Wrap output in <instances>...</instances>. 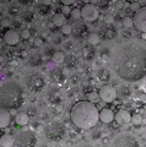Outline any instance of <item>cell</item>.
Returning <instances> with one entry per match:
<instances>
[{
    "label": "cell",
    "instance_id": "6da1fadb",
    "mask_svg": "<svg viewBox=\"0 0 146 147\" xmlns=\"http://www.w3.org/2000/svg\"><path fill=\"white\" fill-rule=\"evenodd\" d=\"M109 69L120 80L138 82L146 76V45L139 39H124L111 49Z\"/></svg>",
    "mask_w": 146,
    "mask_h": 147
},
{
    "label": "cell",
    "instance_id": "7a4b0ae2",
    "mask_svg": "<svg viewBox=\"0 0 146 147\" xmlns=\"http://www.w3.org/2000/svg\"><path fill=\"white\" fill-rule=\"evenodd\" d=\"M70 118L76 127L92 129L97 125L99 120V112L93 103L89 100H82L74 104V107L71 108Z\"/></svg>",
    "mask_w": 146,
    "mask_h": 147
},
{
    "label": "cell",
    "instance_id": "3957f363",
    "mask_svg": "<svg viewBox=\"0 0 146 147\" xmlns=\"http://www.w3.org/2000/svg\"><path fill=\"white\" fill-rule=\"evenodd\" d=\"M25 93L22 86L15 80L3 82L0 88V102L5 109H16L24 104Z\"/></svg>",
    "mask_w": 146,
    "mask_h": 147
},
{
    "label": "cell",
    "instance_id": "277c9868",
    "mask_svg": "<svg viewBox=\"0 0 146 147\" xmlns=\"http://www.w3.org/2000/svg\"><path fill=\"white\" fill-rule=\"evenodd\" d=\"M22 82H24L26 88L32 92H41L45 86V81H44L43 75L41 72L33 71V70L27 71L24 74Z\"/></svg>",
    "mask_w": 146,
    "mask_h": 147
},
{
    "label": "cell",
    "instance_id": "5b68a950",
    "mask_svg": "<svg viewBox=\"0 0 146 147\" xmlns=\"http://www.w3.org/2000/svg\"><path fill=\"white\" fill-rule=\"evenodd\" d=\"M66 127L60 120H52L44 126V134L48 140L58 142L65 135Z\"/></svg>",
    "mask_w": 146,
    "mask_h": 147
},
{
    "label": "cell",
    "instance_id": "8992f818",
    "mask_svg": "<svg viewBox=\"0 0 146 147\" xmlns=\"http://www.w3.org/2000/svg\"><path fill=\"white\" fill-rule=\"evenodd\" d=\"M37 135L33 130H21L15 136L16 147H36Z\"/></svg>",
    "mask_w": 146,
    "mask_h": 147
},
{
    "label": "cell",
    "instance_id": "52a82bcc",
    "mask_svg": "<svg viewBox=\"0 0 146 147\" xmlns=\"http://www.w3.org/2000/svg\"><path fill=\"white\" fill-rule=\"evenodd\" d=\"M111 147H140L134 135L129 132H120L116 135L111 141Z\"/></svg>",
    "mask_w": 146,
    "mask_h": 147
},
{
    "label": "cell",
    "instance_id": "ba28073f",
    "mask_svg": "<svg viewBox=\"0 0 146 147\" xmlns=\"http://www.w3.org/2000/svg\"><path fill=\"white\" fill-rule=\"evenodd\" d=\"M98 6H96L95 4H85L81 7V18L85 22H95L98 18Z\"/></svg>",
    "mask_w": 146,
    "mask_h": 147
},
{
    "label": "cell",
    "instance_id": "9c48e42d",
    "mask_svg": "<svg viewBox=\"0 0 146 147\" xmlns=\"http://www.w3.org/2000/svg\"><path fill=\"white\" fill-rule=\"evenodd\" d=\"M134 27L143 33H146V6H141L133 16Z\"/></svg>",
    "mask_w": 146,
    "mask_h": 147
},
{
    "label": "cell",
    "instance_id": "30bf717a",
    "mask_svg": "<svg viewBox=\"0 0 146 147\" xmlns=\"http://www.w3.org/2000/svg\"><path fill=\"white\" fill-rule=\"evenodd\" d=\"M98 94H99V99L103 100V102H106V103L113 102V100L117 98V96H118L117 94V90L113 88L112 86H108V85L102 86L101 88H99Z\"/></svg>",
    "mask_w": 146,
    "mask_h": 147
},
{
    "label": "cell",
    "instance_id": "8fae6325",
    "mask_svg": "<svg viewBox=\"0 0 146 147\" xmlns=\"http://www.w3.org/2000/svg\"><path fill=\"white\" fill-rule=\"evenodd\" d=\"M20 37L21 34H19L15 30H7L4 33V40L7 45H16L20 42Z\"/></svg>",
    "mask_w": 146,
    "mask_h": 147
},
{
    "label": "cell",
    "instance_id": "7c38bea8",
    "mask_svg": "<svg viewBox=\"0 0 146 147\" xmlns=\"http://www.w3.org/2000/svg\"><path fill=\"white\" fill-rule=\"evenodd\" d=\"M49 76H51L52 81L55 82V84H63L66 79V75L64 74V70L60 67H53L51 72H49Z\"/></svg>",
    "mask_w": 146,
    "mask_h": 147
},
{
    "label": "cell",
    "instance_id": "4fadbf2b",
    "mask_svg": "<svg viewBox=\"0 0 146 147\" xmlns=\"http://www.w3.org/2000/svg\"><path fill=\"white\" fill-rule=\"evenodd\" d=\"M131 114L125 109H120L119 112L116 114V120L119 125H128L129 123H131Z\"/></svg>",
    "mask_w": 146,
    "mask_h": 147
},
{
    "label": "cell",
    "instance_id": "5bb4252c",
    "mask_svg": "<svg viewBox=\"0 0 146 147\" xmlns=\"http://www.w3.org/2000/svg\"><path fill=\"white\" fill-rule=\"evenodd\" d=\"M114 119H116V114L113 113L112 109L103 108L101 112H99V120H101L103 124H111Z\"/></svg>",
    "mask_w": 146,
    "mask_h": 147
},
{
    "label": "cell",
    "instance_id": "9a60e30c",
    "mask_svg": "<svg viewBox=\"0 0 146 147\" xmlns=\"http://www.w3.org/2000/svg\"><path fill=\"white\" fill-rule=\"evenodd\" d=\"M47 97H48L49 102H51L52 104H54V105H58L62 102V94H60V92H59V90L55 88V87H53V88H51L48 91Z\"/></svg>",
    "mask_w": 146,
    "mask_h": 147
},
{
    "label": "cell",
    "instance_id": "2e32d148",
    "mask_svg": "<svg viewBox=\"0 0 146 147\" xmlns=\"http://www.w3.org/2000/svg\"><path fill=\"white\" fill-rule=\"evenodd\" d=\"M10 121H11L10 112L5 108H1V110H0V127H1L3 130L6 129L10 125Z\"/></svg>",
    "mask_w": 146,
    "mask_h": 147
},
{
    "label": "cell",
    "instance_id": "e0dca14e",
    "mask_svg": "<svg viewBox=\"0 0 146 147\" xmlns=\"http://www.w3.org/2000/svg\"><path fill=\"white\" fill-rule=\"evenodd\" d=\"M72 34L75 38H85L87 36V28L82 24H77L75 27H72Z\"/></svg>",
    "mask_w": 146,
    "mask_h": 147
},
{
    "label": "cell",
    "instance_id": "ac0fdd59",
    "mask_svg": "<svg viewBox=\"0 0 146 147\" xmlns=\"http://www.w3.org/2000/svg\"><path fill=\"white\" fill-rule=\"evenodd\" d=\"M52 24H53V26L60 27V28H62L64 25H66V17H65V15H64L63 12L54 13L53 17H52Z\"/></svg>",
    "mask_w": 146,
    "mask_h": 147
},
{
    "label": "cell",
    "instance_id": "d6986e66",
    "mask_svg": "<svg viewBox=\"0 0 146 147\" xmlns=\"http://www.w3.org/2000/svg\"><path fill=\"white\" fill-rule=\"evenodd\" d=\"M96 77H97L101 82H107V81H109V79H111V71L106 67H101L96 71Z\"/></svg>",
    "mask_w": 146,
    "mask_h": 147
},
{
    "label": "cell",
    "instance_id": "ffe728a7",
    "mask_svg": "<svg viewBox=\"0 0 146 147\" xmlns=\"http://www.w3.org/2000/svg\"><path fill=\"white\" fill-rule=\"evenodd\" d=\"M42 61H43L42 54H39V53H33L28 58V65L31 67H37V66H39L41 64H42Z\"/></svg>",
    "mask_w": 146,
    "mask_h": 147
},
{
    "label": "cell",
    "instance_id": "44dd1931",
    "mask_svg": "<svg viewBox=\"0 0 146 147\" xmlns=\"http://www.w3.org/2000/svg\"><path fill=\"white\" fill-rule=\"evenodd\" d=\"M0 145L1 147H12L15 146V137H12L9 134H4L0 139Z\"/></svg>",
    "mask_w": 146,
    "mask_h": 147
},
{
    "label": "cell",
    "instance_id": "7402d4cb",
    "mask_svg": "<svg viewBox=\"0 0 146 147\" xmlns=\"http://www.w3.org/2000/svg\"><path fill=\"white\" fill-rule=\"evenodd\" d=\"M77 64H79V61H77V57L74 54V53H69L66 55L65 58V65L68 69H74L77 66Z\"/></svg>",
    "mask_w": 146,
    "mask_h": 147
},
{
    "label": "cell",
    "instance_id": "603a6c76",
    "mask_svg": "<svg viewBox=\"0 0 146 147\" xmlns=\"http://www.w3.org/2000/svg\"><path fill=\"white\" fill-rule=\"evenodd\" d=\"M30 121V117L27 115L26 113H19V114H16V117H15V123L17 124V125H20V126H26L27 124H28Z\"/></svg>",
    "mask_w": 146,
    "mask_h": 147
},
{
    "label": "cell",
    "instance_id": "cb8c5ba5",
    "mask_svg": "<svg viewBox=\"0 0 146 147\" xmlns=\"http://www.w3.org/2000/svg\"><path fill=\"white\" fill-rule=\"evenodd\" d=\"M96 55V50L93 49L92 45H86V47L82 49V57L86 59V60H92Z\"/></svg>",
    "mask_w": 146,
    "mask_h": 147
},
{
    "label": "cell",
    "instance_id": "d4e9b609",
    "mask_svg": "<svg viewBox=\"0 0 146 147\" xmlns=\"http://www.w3.org/2000/svg\"><path fill=\"white\" fill-rule=\"evenodd\" d=\"M117 94H118V97L119 98H128V97H130V94H131V92H130V88L129 87H126L124 85H122L119 86L117 88Z\"/></svg>",
    "mask_w": 146,
    "mask_h": 147
},
{
    "label": "cell",
    "instance_id": "484cf974",
    "mask_svg": "<svg viewBox=\"0 0 146 147\" xmlns=\"http://www.w3.org/2000/svg\"><path fill=\"white\" fill-rule=\"evenodd\" d=\"M65 58H66V55L64 54L63 52H55V54L53 55V58H52V61L54 64H63V63H65Z\"/></svg>",
    "mask_w": 146,
    "mask_h": 147
},
{
    "label": "cell",
    "instance_id": "4316f807",
    "mask_svg": "<svg viewBox=\"0 0 146 147\" xmlns=\"http://www.w3.org/2000/svg\"><path fill=\"white\" fill-rule=\"evenodd\" d=\"M37 10H38V12L41 13V15L45 16V15H48V13L51 12V5L47 4V3L38 4V5H37Z\"/></svg>",
    "mask_w": 146,
    "mask_h": 147
},
{
    "label": "cell",
    "instance_id": "83f0119b",
    "mask_svg": "<svg viewBox=\"0 0 146 147\" xmlns=\"http://www.w3.org/2000/svg\"><path fill=\"white\" fill-rule=\"evenodd\" d=\"M21 18L25 22H32L34 20V13H33L32 10H28V9H27V10H25L24 12L21 13Z\"/></svg>",
    "mask_w": 146,
    "mask_h": 147
},
{
    "label": "cell",
    "instance_id": "f1b7e54d",
    "mask_svg": "<svg viewBox=\"0 0 146 147\" xmlns=\"http://www.w3.org/2000/svg\"><path fill=\"white\" fill-rule=\"evenodd\" d=\"M87 42H89V44L90 45H97L98 43H99V37H98V34L97 33H90L89 36H87Z\"/></svg>",
    "mask_w": 146,
    "mask_h": 147
},
{
    "label": "cell",
    "instance_id": "f546056e",
    "mask_svg": "<svg viewBox=\"0 0 146 147\" xmlns=\"http://www.w3.org/2000/svg\"><path fill=\"white\" fill-rule=\"evenodd\" d=\"M122 24H123V26H124L126 30H129V28H131V27H134V20L131 17H128L126 16V17L123 18Z\"/></svg>",
    "mask_w": 146,
    "mask_h": 147
},
{
    "label": "cell",
    "instance_id": "4dcf8cb0",
    "mask_svg": "<svg viewBox=\"0 0 146 147\" xmlns=\"http://www.w3.org/2000/svg\"><path fill=\"white\" fill-rule=\"evenodd\" d=\"M131 123H133L134 126L141 125V123H143V117H141L140 114H134V115L131 117Z\"/></svg>",
    "mask_w": 146,
    "mask_h": 147
},
{
    "label": "cell",
    "instance_id": "1f68e13d",
    "mask_svg": "<svg viewBox=\"0 0 146 147\" xmlns=\"http://www.w3.org/2000/svg\"><path fill=\"white\" fill-rule=\"evenodd\" d=\"M60 31H62V33H63V34L69 36V34H71V33H72V26H71V25H69V24H66V25H64V26L62 27Z\"/></svg>",
    "mask_w": 146,
    "mask_h": 147
},
{
    "label": "cell",
    "instance_id": "d6a6232c",
    "mask_svg": "<svg viewBox=\"0 0 146 147\" xmlns=\"http://www.w3.org/2000/svg\"><path fill=\"white\" fill-rule=\"evenodd\" d=\"M26 114H27V115H28L30 118L36 117V115H37V108H36L34 105H30V107L26 109Z\"/></svg>",
    "mask_w": 146,
    "mask_h": 147
},
{
    "label": "cell",
    "instance_id": "836d02e7",
    "mask_svg": "<svg viewBox=\"0 0 146 147\" xmlns=\"http://www.w3.org/2000/svg\"><path fill=\"white\" fill-rule=\"evenodd\" d=\"M7 12L10 13L11 16H17L20 13V7L16 6V5H11V6H9Z\"/></svg>",
    "mask_w": 146,
    "mask_h": 147
},
{
    "label": "cell",
    "instance_id": "e575fe53",
    "mask_svg": "<svg viewBox=\"0 0 146 147\" xmlns=\"http://www.w3.org/2000/svg\"><path fill=\"white\" fill-rule=\"evenodd\" d=\"M70 15H71V17L74 18L75 21L80 20V17H81V9H79V7H75V9H72Z\"/></svg>",
    "mask_w": 146,
    "mask_h": 147
},
{
    "label": "cell",
    "instance_id": "d590c367",
    "mask_svg": "<svg viewBox=\"0 0 146 147\" xmlns=\"http://www.w3.org/2000/svg\"><path fill=\"white\" fill-rule=\"evenodd\" d=\"M98 99H99V94H97V92H92V93L87 94V100H89V102H91V103L97 102Z\"/></svg>",
    "mask_w": 146,
    "mask_h": 147
},
{
    "label": "cell",
    "instance_id": "8d00e7d4",
    "mask_svg": "<svg viewBox=\"0 0 146 147\" xmlns=\"http://www.w3.org/2000/svg\"><path fill=\"white\" fill-rule=\"evenodd\" d=\"M109 57H111V49L103 48V50L101 52V59H103V60H109Z\"/></svg>",
    "mask_w": 146,
    "mask_h": 147
},
{
    "label": "cell",
    "instance_id": "74e56055",
    "mask_svg": "<svg viewBox=\"0 0 146 147\" xmlns=\"http://www.w3.org/2000/svg\"><path fill=\"white\" fill-rule=\"evenodd\" d=\"M116 36H117V33L113 30H107L106 32H104V38L106 39H114L116 38Z\"/></svg>",
    "mask_w": 146,
    "mask_h": 147
},
{
    "label": "cell",
    "instance_id": "f35d334b",
    "mask_svg": "<svg viewBox=\"0 0 146 147\" xmlns=\"http://www.w3.org/2000/svg\"><path fill=\"white\" fill-rule=\"evenodd\" d=\"M101 130L99 129H95V130L91 131V137H92L93 140H98V139H101Z\"/></svg>",
    "mask_w": 146,
    "mask_h": 147
},
{
    "label": "cell",
    "instance_id": "ab89813d",
    "mask_svg": "<svg viewBox=\"0 0 146 147\" xmlns=\"http://www.w3.org/2000/svg\"><path fill=\"white\" fill-rule=\"evenodd\" d=\"M30 37H31L30 30H22V32H21V38L22 39H28Z\"/></svg>",
    "mask_w": 146,
    "mask_h": 147
},
{
    "label": "cell",
    "instance_id": "60d3db41",
    "mask_svg": "<svg viewBox=\"0 0 146 147\" xmlns=\"http://www.w3.org/2000/svg\"><path fill=\"white\" fill-rule=\"evenodd\" d=\"M140 7H141V6L139 5L138 3H133V4H130V7H129V10H130V11H134V13H135L136 11L139 10Z\"/></svg>",
    "mask_w": 146,
    "mask_h": 147
},
{
    "label": "cell",
    "instance_id": "b9f144b4",
    "mask_svg": "<svg viewBox=\"0 0 146 147\" xmlns=\"http://www.w3.org/2000/svg\"><path fill=\"white\" fill-rule=\"evenodd\" d=\"M42 43H43V39L41 38V37H36L34 40H33V45H34V47H41Z\"/></svg>",
    "mask_w": 146,
    "mask_h": 147
},
{
    "label": "cell",
    "instance_id": "7bdbcfd3",
    "mask_svg": "<svg viewBox=\"0 0 146 147\" xmlns=\"http://www.w3.org/2000/svg\"><path fill=\"white\" fill-rule=\"evenodd\" d=\"M44 53H45V55H48V57H51V59H52V58H53V55L55 54V50H53V48H45Z\"/></svg>",
    "mask_w": 146,
    "mask_h": 147
},
{
    "label": "cell",
    "instance_id": "ee69618b",
    "mask_svg": "<svg viewBox=\"0 0 146 147\" xmlns=\"http://www.w3.org/2000/svg\"><path fill=\"white\" fill-rule=\"evenodd\" d=\"M75 147H93L92 145L90 144V142H87V141H81V142H79Z\"/></svg>",
    "mask_w": 146,
    "mask_h": 147
},
{
    "label": "cell",
    "instance_id": "f6af8a7d",
    "mask_svg": "<svg viewBox=\"0 0 146 147\" xmlns=\"http://www.w3.org/2000/svg\"><path fill=\"white\" fill-rule=\"evenodd\" d=\"M92 92H95V90L92 88V86H85L84 87V93L85 94H90V93H92Z\"/></svg>",
    "mask_w": 146,
    "mask_h": 147
},
{
    "label": "cell",
    "instance_id": "bcb514c9",
    "mask_svg": "<svg viewBox=\"0 0 146 147\" xmlns=\"http://www.w3.org/2000/svg\"><path fill=\"white\" fill-rule=\"evenodd\" d=\"M62 10H63V13H64V15H69V13H71V10H72V9H70V6H64V5H63Z\"/></svg>",
    "mask_w": 146,
    "mask_h": 147
},
{
    "label": "cell",
    "instance_id": "7dc6e473",
    "mask_svg": "<svg viewBox=\"0 0 146 147\" xmlns=\"http://www.w3.org/2000/svg\"><path fill=\"white\" fill-rule=\"evenodd\" d=\"M62 4L64 6H70L72 4H75V0H62Z\"/></svg>",
    "mask_w": 146,
    "mask_h": 147
},
{
    "label": "cell",
    "instance_id": "c3c4849f",
    "mask_svg": "<svg viewBox=\"0 0 146 147\" xmlns=\"http://www.w3.org/2000/svg\"><path fill=\"white\" fill-rule=\"evenodd\" d=\"M113 21H114V20H113V17L111 15H107L106 16V22H107V24H112Z\"/></svg>",
    "mask_w": 146,
    "mask_h": 147
},
{
    "label": "cell",
    "instance_id": "681fc988",
    "mask_svg": "<svg viewBox=\"0 0 146 147\" xmlns=\"http://www.w3.org/2000/svg\"><path fill=\"white\" fill-rule=\"evenodd\" d=\"M19 3L21 4V5H30L31 4V1H26V0H20Z\"/></svg>",
    "mask_w": 146,
    "mask_h": 147
},
{
    "label": "cell",
    "instance_id": "f907efd6",
    "mask_svg": "<svg viewBox=\"0 0 146 147\" xmlns=\"http://www.w3.org/2000/svg\"><path fill=\"white\" fill-rule=\"evenodd\" d=\"M63 110V108H62V105L60 104H58V105H55V112H58V113H60Z\"/></svg>",
    "mask_w": 146,
    "mask_h": 147
},
{
    "label": "cell",
    "instance_id": "816d5d0a",
    "mask_svg": "<svg viewBox=\"0 0 146 147\" xmlns=\"http://www.w3.org/2000/svg\"><path fill=\"white\" fill-rule=\"evenodd\" d=\"M71 45H72L71 42H68V43H65V48H71Z\"/></svg>",
    "mask_w": 146,
    "mask_h": 147
},
{
    "label": "cell",
    "instance_id": "f5cc1de1",
    "mask_svg": "<svg viewBox=\"0 0 146 147\" xmlns=\"http://www.w3.org/2000/svg\"><path fill=\"white\" fill-rule=\"evenodd\" d=\"M14 24H15V26L17 27V26H19L20 27V22H17V21H15V22H14Z\"/></svg>",
    "mask_w": 146,
    "mask_h": 147
},
{
    "label": "cell",
    "instance_id": "db71d44e",
    "mask_svg": "<svg viewBox=\"0 0 146 147\" xmlns=\"http://www.w3.org/2000/svg\"><path fill=\"white\" fill-rule=\"evenodd\" d=\"M57 147H60V146H57Z\"/></svg>",
    "mask_w": 146,
    "mask_h": 147
}]
</instances>
